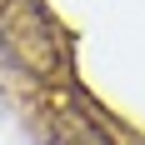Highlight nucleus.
<instances>
[{
	"label": "nucleus",
	"mask_w": 145,
	"mask_h": 145,
	"mask_svg": "<svg viewBox=\"0 0 145 145\" xmlns=\"http://www.w3.org/2000/svg\"><path fill=\"white\" fill-rule=\"evenodd\" d=\"M0 60L40 85L70 75V35L45 0H0Z\"/></svg>",
	"instance_id": "nucleus-1"
},
{
	"label": "nucleus",
	"mask_w": 145,
	"mask_h": 145,
	"mask_svg": "<svg viewBox=\"0 0 145 145\" xmlns=\"http://www.w3.org/2000/svg\"><path fill=\"white\" fill-rule=\"evenodd\" d=\"M40 125L50 145H115V135L105 130V120L85 100H50Z\"/></svg>",
	"instance_id": "nucleus-2"
}]
</instances>
